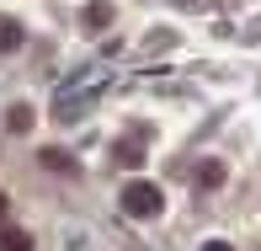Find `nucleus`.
<instances>
[{
    "instance_id": "1",
    "label": "nucleus",
    "mask_w": 261,
    "mask_h": 251,
    "mask_svg": "<svg viewBox=\"0 0 261 251\" xmlns=\"http://www.w3.org/2000/svg\"><path fill=\"white\" fill-rule=\"evenodd\" d=\"M160 203H165V198H160L155 182H128V187H123V209L134 214V219H155Z\"/></svg>"
},
{
    "instance_id": "2",
    "label": "nucleus",
    "mask_w": 261,
    "mask_h": 251,
    "mask_svg": "<svg viewBox=\"0 0 261 251\" xmlns=\"http://www.w3.org/2000/svg\"><path fill=\"white\" fill-rule=\"evenodd\" d=\"M144 145H149V128H139L134 139H117L112 161H117V166H139V161H144Z\"/></svg>"
},
{
    "instance_id": "3",
    "label": "nucleus",
    "mask_w": 261,
    "mask_h": 251,
    "mask_svg": "<svg viewBox=\"0 0 261 251\" xmlns=\"http://www.w3.org/2000/svg\"><path fill=\"white\" fill-rule=\"evenodd\" d=\"M224 176H229V171H224V161H197L192 182L203 187V193H213V187H224Z\"/></svg>"
},
{
    "instance_id": "4",
    "label": "nucleus",
    "mask_w": 261,
    "mask_h": 251,
    "mask_svg": "<svg viewBox=\"0 0 261 251\" xmlns=\"http://www.w3.org/2000/svg\"><path fill=\"white\" fill-rule=\"evenodd\" d=\"M107 21H112V6H107V0H96V6L80 11V27H86V32H101Z\"/></svg>"
},
{
    "instance_id": "5",
    "label": "nucleus",
    "mask_w": 261,
    "mask_h": 251,
    "mask_svg": "<svg viewBox=\"0 0 261 251\" xmlns=\"http://www.w3.org/2000/svg\"><path fill=\"white\" fill-rule=\"evenodd\" d=\"M16 49H21V21L0 16V54H16Z\"/></svg>"
},
{
    "instance_id": "6",
    "label": "nucleus",
    "mask_w": 261,
    "mask_h": 251,
    "mask_svg": "<svg viewBox=\"0 0 261 251\" xmlns=\"http://www.w3.org/2000/svg\"><path fill=\"white\" fill-rule=\"evenodd\" d=\"M6 128H11V134H27V128H32V107H27V102H16V107L6 112Z\"/></svg>"
},
{
    "instance_id": "7",
    "label": "nucleus",
    "mask_w": 261,
    "mask_h": 251,
    "mask_svg": "<svg viewBox=\"0 0 261 251\" xmlns=\"http://www.w3.org/2000/svg\"><path fill=\"white\" fill-rule=\"evenodd\" d=\"M0 251H32V235L27 230H0Z\"/></svg>"
},
{
    "instance_id": "8",
    "label": "nucleus",
    "mask_w": 261,
    "mask_h": 251,
    "mask_svg": "<svg viewBox=\"0 0 261 251\" xmlns=\"http://www.w3.org/2000/svg\"><path fill=\"white\" fill-rule=\"evenodd\" d=\"M43 166H54V171H75V161H69L64 150H43Z\"/></svg>"
},
{
    "instance_id": "9",
    "label": "nucleus",
    "mask_w": 261,
    "mask_h": 251,
    "mask_svg": "<svg viewBox=\"0 0 261 251\" xmlns=\"http://www.w3.org/2000/svg\"><path fill=\"white\" fill-rule=\"evenodd\" d=\"M203 251H229V246H224V241H208V246H203Z\"/></svg>"
},
{
    "instance_id": "10",
    "label": "nucleus",
    "mask_w": 261,
    "mask_h": 251,
    "mask_svg": "<svg viewBox=\"0 0 261 251\" xmlns=\"http://www.w3.org/2000/svg\"><path fill=\"white\" fill-rule=\"evenodd\" d=\"M6 209H11V203H6V193H0V224H6Z\"/></svg>"
}]
</instances>
